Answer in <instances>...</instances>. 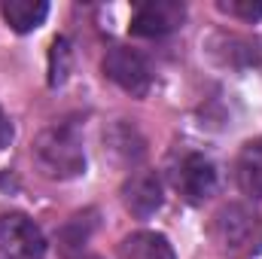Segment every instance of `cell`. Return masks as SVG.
<instances>
[{
    "label": "cell",
    "instance_id": "6da1fadb",
    "mask_svg": "<svg viewBox=\"0 0 262 259\" xmlns=\"http://www.w3.org/2000/svg\"><path fill=\"white\" fill-rule=\"evenodd\" d=\"M34 162L49 180H73L85 171L82 134L73 122H55L34 140Z\"/></svg>",
    "mask_w": 262,
    "mask_h": 259
},
{
    "label": "cell",
    "instance_id": "7a4b0ae2",
    "mask_svg": "<svg viewBox=\"0 0 262 259\" xmlns=\"http://www.w3.org/2000/svg\"><path fill=\"white\" fill-rule=\"evenodd\" d=\"M46 238L25 213H0V259H43Z\"/></svg>",
    "mask_w": 262,
    "mask_h": 259
},
{
    "label": "cell",
    "instance_id": "3957f363",
    "mask_svg": "<svg viewBox=\"0 0 262 259\" xmlns=\"http://www.w3.org/2000/svg\"><path fill=\"white\" fill-rule=\"evenodd\" d=\"M104 76L113 79L131 98H143L152 85V73H149L146 58L140 52L128 49V46H113L104 55Z\"/></svg>",
    "mask_w": 262,
    "mask_h": 259
},
{
    "label": "cell",
    "instance_id": "277c9868",
    "mask_svg": "<svg viewBox=\"0 0 262 259\" xmlns=\"http://www.w3.org/2000/svg\"><path fill=\"white\" fill-rule=\"evenodd\" d=\"M171 177H174V189L183 195L189 204L207 201V198L213 195V189H216V168H213V162H210L207 156H201V153H186V156L174 165Z\"/></svg>",
    "mask_w": 262,
    "mask_h": 259
},
{
    "label": "cell",
    "instance_id": "5b68a950",
    "mask_svg": "<svg viewBox=\"0 0 262 259\" xmlns=\"http://www.w3.org/2000/svg\"><path fill=\"white\" fill-rule=\"evenodd\" d=\"M186 21V6L177 0H146L131 15L134 37H165Z\"/></svg>",
    "mask_w": 262,
    "mask_h": 259
},
{
    "label": "cell",
    "instance_id": "8992f818",
    "mask_svg": "<svg viewBox=\"0 0 262 259\" xmlns=\"http://www.w3.org/2000/svg\"><path fill=\"white\" fill-rule=\"evenodd\" d=\"M256 226H259V217L244 207V204H229L216 213V223H213V232L220 238V244L226 250H244L247 244H253L256 238Z\"/></svg>",
    "mask_w": 262,
    "mask_h": 259
},
{
    "label": "cell",
    "instance_id": "52a82bcc",
    "mask_svg": "<svg viewBox=\"0 0 262 259\" xmlns=\"http://www.w3.org/2000/svg\"><path fill=\"white\" fill-rule=\"evenodd\" d=\"M162 180L152 171H131L128 180L122 183V204L137 220H149L162 207Z\"/></svg>",
    "mask_w": 262,
    "mask_h": 259
},
{
    "label": "cell",
    "instance_id": "ba28073f",
    "mask_svg": "<svg viewBox=\"0 0 262 259\" xmlns=\"http://www.w3.org/2000/svg\"><path fill=\"white\" fill-rule=\"evenodd\" d=\"M0 15L6 18V25L15 34H31V31H37L46 21L49 3L46 0H3L0 3Z\"/></svg>",
    "mask_w": 262,
    "mask_h": 259
},
{
    "label": "cell",
    "instance_id": "9c48e42d",
    "mask_svg": "<svg viewBox=\"0 0 262 259\" xmlns=\"http://www.w3.org/2000/svg\"><path fill=\"white\" fill-rule=\"evenodd\" d=\"M235 177H238V186L244 195L262 198V137L247 140L241 146L238 162H235Z\"/></svg>",
    "mask_w": 262,
    "mask_h": 259
},
{
    "label": "cell",
    "instance_id": "30bf717a",
    "mask_svg": "<svg viewBox=\"0 0 262 259\" xmlns=\"http://www.w3.org/2000/svg\"><path fill=\"white\" fill-rule=\"evenodd\" d=\"M119 253L122 259H177L171 241L159 232H134L122 241Z\"/></svg>",
    "mask_w": 262,
    "mask_h": 259
},
{
    "label": "cell",
    "instance_id": "8fae6325",
    "mask_svg": "<svg viewBox=\"0 0 262 259\" xmlns=\"http://www.w3.org/2000/svg\"><path fill=\"white\" fill-rule=\"evenodd\" d=\"M104 143H107V153L122 165H131V162H137L143 156V137L128 122H116L104 134Z\"/></svg>",
    "mask_w": 262,
    "mask_h": 259
},
{
    "label": "cell",
    "instance_id": "7c38bea8",
    "mask_svg": "<svg viewBox=\"0 0 262 259\" xmlns=\"http://www.w3.org/2000/svg\"><path fill=\"white\" fill-rule=\"evenodd\" d=\"M67 70H70V49H67V40H55V43H52V52H49V82H52V85H61L67 79Z\"/></svg>",
    "mask_w": 262,
    "mask_h": 259
},
{
    "label": "cell",
    "instance_id": "4fadbf2b",
    "mask_svg": "<svg viewBox=\"0 0 262 259\" xmlns=\"http://www.w3.org/2000/svg\"><path fill=\"white\" fill-rule=\"evenodd\" d=\"M216 6L235 18H244V21H259L262 18V0H220Z\"/></svg>",
    "mask_w": 262,
    "mask_h": 259
},
{
    "label": "cell",
    "instance_id": "5bb4252c",
    "mask_svg": "<svg viewBox=\"0 0 262 259\" xmlns=\"http://www.w3.org/2000/svg\"><path fill=\"white\" fill-rule=\"evenodd\" d=\"M9 140H12V122H9V116L0 110V149L9 146Z\"/></svg>",
    "mask_w": 262,
    "mask_h": 259
}]
</instances>
